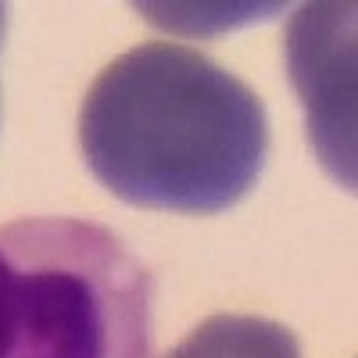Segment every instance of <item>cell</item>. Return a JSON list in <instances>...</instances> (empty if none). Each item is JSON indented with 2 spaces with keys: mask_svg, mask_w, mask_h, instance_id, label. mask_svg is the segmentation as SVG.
<instances>
[{
  "mask_svg": "<svg viewBox=\"0 0 358 358\" xmlns=\"http://www.w3.org/2000/svg\"><path fill=\"white\" fill-rule=\"evenodd\" d=\"M165 358H301L287 326L258 315H212Z\"/></svg>",
  "mask_w": 358,
  "mask_h": 358,
  "instance_id": "obj_4",
  "label": "cell"
},
{
  "mask_svg": "<svg viewBox=\"0 0 358 358\" xmlns=\"http://www.w3.org/2000/svg\"><path fill=\"white\" fill-rule=\"evenodd\" d=\"M355 4H305L287 29V65L322 169L355 190Z\"/></svg>",
  "mask_w": 358,
  "mask_h": 358,
  "instance_id": "obj_3",
  "label": "cell"
},
{
  "mask_svg": "<svg viewBox=\"0 0 358 358\" xmlns=\"http://www.w3.org/2000/svg\"><path fill=\"white\" fill-rule=\"evenodd\" d=\"M79 147L126 204L219 215L262 176L268 122L258 94L179 43H140L94 79Z\"/></svg>",
  "mask_w": 358,
  "mask_h": 358,
  "instance_id": "obj_1",
  "label": "cell"
},
{
  "mask_svg": "<svg viewBox=\"0 0 358 358\" xmlns=\"http://www.w3.org/2000/svg\"><path fill=\"white\" fill-rule=\"evenodd\" d=\"M0 36H4V4H0Z\"/></svg>",
  "mask_w": 358,
  "mask_h": 358,
  "instance_id": "obj_5",
  "label": "cell"
},
{
  "mask_svg": "<svg viewBox=\"0 0 358 358\" xmlns=\"http://www.w3.org/2000/svg\"><path fill=\"white\" fill-rule=\"evenodd\" d=\"M155 276L86 219L0 226V358H151Z\"/></svg>",
  "mask_w": 358,
  "mask_h": 358,
  "instance_id": "obj_2",
  "label": "cell"
}]
</instances>
